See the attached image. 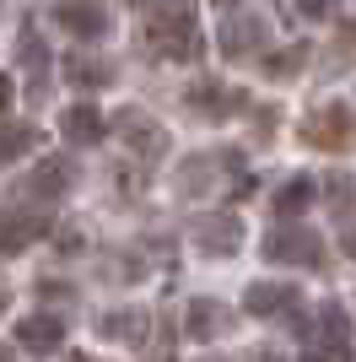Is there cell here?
<instances>
[{"label":"cell","mask_w":356,"mask_h":362,"mask_svg":"<svg viewBox=\"0 0 356 362\" xmlns=\"http://www.w3.org/2000/svg\"><path fill=\"white\" fill-rule=\"evenodd\" d=\"M335 11H340V0H297L302 22H335Z\"/></svg>","instance_id":"obj_23"},{"label":"cell","mask_w":356,"mask_h":362,"mask_svg":"<svg viewBox=\"0 0 356 362\" xmlns=\"http://www.w3.org/2000/svg\"><path fill=\"white\" fill-rule=\"evenodd\" d=\"M76 179H81V168L71 163V157H44V163L28 173V195H38V200H65L76 189Z\"/></svg>","instance_id":"obj_12"},{"label":"cell","mask_w":356,"mask_h":362,"mask_svg":"<svg viewBox=\"0 0 356 362\" xmlns=\"http://www.w3.org/2000/svg\"><path fill=\"white\" fill-rule=\"evenodd\" d=\"M114 136L135 151V163H157V157L167 151V130L151 119L146 108H119L114 114Z\"/></svg>","instance_id":"obj_5"},{"label":"cell","mask_w":356,"mask_h":362,"mask_svg":"<svg viewBox=\"0 0 356 362\" xmlns=\"http://www.w3.org/2000/svg\"><path fill=\"white\" fill-rule=\"evenodd\" d=\"M49 16H54V28H65L81 44H97V38L114 33V11H108L103 0H54Z\"/></svg>","instance_id":"obj_4"},{"label":"cell","mask_w":356,"mask_h":362,"mask_svg":"<svg viewBox=\"0 0 356 362\" xmlns=\"http://www.w3.org/2000/svg\"><path fill=\"white\" fill-rule=\"evenodd\" d=\"M59 136L71 141V146H97V141L108 136V119L92 103H71L65 114H59Z\"/></svg>","instance_id":"obj_16"},{"label":"cell","mask_w":356,"mask_h":362,"mask_svg":"<svg viewBox=\"0 0 356 362\" xmlns=\"http://www.w3.org/2000/svg\"><path fill=\"white\" fill-rule=\"evenodd\" d=\"M97 330H103L108 341H119V346H146L151 314H146V308H114V314L97 319Z\"/></svg>","instance_id":"obj_17"},{"label":"cell","mask_w":356,"mask_h":362,"mask_svg":"<svg viewBox=\"0 0 356 362\" xmlns=\"http://www.w3.org/2000/svg\"><path fill=\"white\" fill-rule=\"evenodd\" d=\"M16 346L32 351V357L59 351V346H65V319H54V314H28L22 325H16Z\"/></svg>","instance_id":"obj_14"},{"label":"cell","mask_w":356,"mask_h":362,"mask_svg":"<svg viewBox=\"0 0 356 362\" xmlns=\"http://www.w3.org/2000/svg\"><path fill=\"white\" fill-rule=\"evenodd\" d=\"M243 314L254 319H297L302 314V292L292 287V281H249L243 287Z\"/></svg>","instance_id":"obj_10"},{"label":"cell","mask_w":356,"mask_h":362,"mask_svg":"<svg viewBox=\"0 0 356 362\" xmlns=\"http://www.w3.org/2000/svg\"><path fill=\"white\" fill-rule=\"evenodd\" d=\"M38 292H44V298H54V303H65V298H71V287H65V281H44Z\"/></svg>","instance_id":"obj_25"},{"label":"cell","mask_w":356,"mask_h":362,"mask_svg":"<svg viewBox=\"0 0 356 362\" xmlns=\"http://www.w3.org/2000/svg\"><path fill=\"white\" fill-rule=\"evenodd\" d=\"M11 98H16V87H11V76L0 71V114H6V108H11Z\"/></svg>","instance_id":"obj_26"},{"label":"cell","mask_w":356,"mask_h":362,"mask_svg":"<svg viewBox=\"0 0 356 362\" xmlns=\"http://www.w3.org/2000/svg\"><path fill=\"white\" fill-rule=\"evenodd\" d=\"M16 60H22V71L32 76V98H44L49 92V44H44V33H38V22H22Z\"/></svg>","instance_id":"obj_15"},{"label":"cell","mask_w":356,"mask_h":362,"mask_svg":"<svg viewBox=\"0 0 356 362\" xmlns=\"http://www.w3.org/2000/svg\"><path fill=\"white\" fill-rule=\"evenodd\" d=\"M65 362H103V357H65Z\"/></svg>","instance_id":"obj_28"},{"label":"cell","mask_w":356,"mask_h":362,"mask_svg":"<svg viewBox=\"0 0 356 362\" xmlns=\"http://www.w3.org/2000/svg\"><path fill=\"white\" fill-rule=\"evenodd\" d=\"M184 330H189V341H216V335L232 330V308L216 298H189V308H184Z\"/></svg>","instance_id":"obj_13"},{"label":"cell","mask_w":356,"mask_h":362,"mask_svg":"<svg viewBox=\"0 0 356 362\" xmlns=\"http://www.w3.org/2000/svg\"><path fill=\"white\" fill-rule=\"evenodd\" d=\"M345 38H356V28H345Z\"/></svg>","instance_id":"obj_31"},{"label":"cell","mask_w":356,"mask_h":362,"mask_svg":"<svg viewBox=\"0 0 356 362\" xmlns=\"http://www.w3.org/2000/svg\"><path fill=\"white\" fill-rule=\"evenodd\" d=\"M65 81L97 92V87H108V81H114V65H108V60H92V54H71V60H65Z\"/></svg>","instance_id":"obj_19"},{"label":"cell","mask_w":356,"mask_h":362,"mask_svg":"<svg viewBox=\"0 0 356 362\" xmlns=\"http://www.w3.org/2000/svg\"><path fill=\"white\" fill-rule=\"evenodd\" d=\"M237 168H243V151H194L189 163H178V195L200 200L222 173H237Z\"/></svg>","instance_id":"obj_7"},{"label":"cell","mask_w":356,"mask_h":362,"mask_svg":"<svg viewBox=\"0 0 356 362\" xmlns=\"http://www.w3.org/2000/svg\"><path fill=\"white\" fill-rule=\"evenodd\" d=\"M297 141L313 151H351L356 146V114L345 103H324L297 124Z\"/></svg>","instance_id":"obj_3"},{"label":"cell","mask_w":356,"mask_h":362,"mask_svg":"<svg viewBox=\"0 0 356 362\" xmlns=\"http://www.w3.org/2000/svg\"><path fill=\"white\" fill-rule=\"evenodd\" d=\"M297 71H308V44H292V49L265 54V76H270V81H292Z\"/></svg>","instance_id":"obj_20"},{"label":"cell","mask_w":356,"mask_h":362,"mask_svg":"<svg viewBox=\"0 0 356 362\" xmlns=\"http://www.w3.org/2000/svg\"><path fill=\"white\" fill-rule=\"evenodd\" d=\"M49 211H32V206H6L0 211V259H16V255H28L32 243L49 233Z\"/></svg>","instance_id":"obj_9"},{"label":"cell","mask_w":356,"mask_h":362,"mask_svg":"<svg viewBox=\"0 0 356 362\" xmlns=\"http://www.w3.org/2000/svg\"><path fill=\"white\" fill-rule=\"evenodd\" d=\"M216 6H227V11H232V6H237V0H216Z\"/></svg>","instance_id":"obj_29"},{"label":"cell","mask_w":356,"mask_h":362,"mask_svg":"<svg viewBox=\"0 0 356 362\" xmlns=\"http://www.w3.org/2000/svg\"><path fill=\"white\" fill-rule=\"evenodd\" d=\"M130 6H146V0H130Z\"/></svg>","instance_id":"obj_32"},{"label":"cell","mask_w":356,"mask_h":362,"mask_svg":"<svg viewBox=\"0 0 356 362\" xmlns=\"http://www.w3.org/2000/svg\"><path fill=\"white\" fill-rule=\"evenodd\" d=\"M184 103H189L194 119L222 124V119H232L237 108H249V92H243V87H227V81H216V76H206V81H194V87L184 92Z\"/></svg>","instance_id":"obj_6"},{"label":"cell","mask_w":356,"mask_h":362,"mask_svg":"<svg viewBox=\"0 0 356 362\" xmlns=\"http://www.w3.org/2000/svg\"><path fill=\"white\" fill-rule=\"evenodd\" d=\"M32 146H38V130H32V124H6V130H0V168L16 163V157L32 151Z\"/></svg>","instance_id":"obj_21"},{"label":"cell","mask_w":356,"mask_h":362,"mask_svg":"<svg viewBox=\"0 0 356 362\" xmlns=\"http://www.w3.org/2000/svg\"><path fill=\"white\" fill-rule=\"evenodd\" d=\"M0 362H11V351H6V346H0Z\"/></svg>","instance_id":"obj_30"},{"label":"cell","mask_w":356,"mask_h":362,"mask_svg":"<svg viewBox=\"0 0 356 362\" xmlns=\"http://www.w3.org/2000/svg\"><path fill=\"white\" fill-rule=\"evenodd\" d=\"M6 303H11V287H6V281H0V314H6Z\"/></svg>","instance_id":"obj_27"},{"label":"cell","mask_w":356,"mask_h":362,"mask_svg":"<svg viewBox=\"0 0 356 362\" xmlns=\"http://www.w3.org/2000/svg\"><path fill=\"white\" fill-rule=\"evenodd\" d=\"M249 54H265V16L232 11L222 22V60H249Z\"/></svg>","instance_id":"obj_11"},{"label":"cell","mask_w":356,"mask_h":362,"mask_svg":"<svg viewBox=\"0 0 356 362\" xmlns=\"http://www.w3.org/2000/svg\"><path fill=\"white\" fill-rule=\"evenodd\" d=\"M146 49L157 60L167 65H189L200 60V11H194V0H157V11L146 16Z\"/></svg>","instance_id":"obj_1"},{"label":"cell","mask_w":356,"mask_h":362,"mask_svg":"<svg viewBox=\"0 0 356 362\" xmlns=\"http://www.w3.org/2000/svg\"><path fill=\"white\" fill-rule=\"evenodd\" d=\"M210 362H222V357H210Z\"/></svg>","instance_id":"obj_33"},{"label":"cell","mask_w":356,"mask_h":362,"mask_svg":"<svg viewBox=\"0 0 356 362\" xmlns=\"http://www.w3.org/2000/svg\"><path fill=\"white\" fill-rule=\"evenodd\" d=\"M313 200H319V184L308 179V173H297V179H286L275 195H270V211L281 216V222H297V216L308 211Z\"/></svg>","instance_id":"obj_18"},{"label":"cell","mask_w":356,"mask_h":362,"mask_svg":"<svg viewBox=\"0 0 356 362\" xmlns=\"http://www.w3.org/2000/svg\"><path fill=\"white\" fill-rule=\"evenodd\" d=\"M324 195H329V211H335V216H345V211L356 206V179H351V173H329Z\"/></svg>","instance_id":"obj_22"},{"label":"cell","mask_w":356,"mask_h":362,"mask_svg":"<svg viewBox=\"0 0 356 362\" xmlns=\"http://www.w3.org/2000/svg\"><path fill=\"white\" fill-rule=\"evenodd\" d=\"M259 255L270 259V265H292V271H324V238L313 233L308 222H281L270 227L265 243H259Z\"/></svg>","instance_id":"obj_2"},{"label":"cell","mask_w":356,"mask_h":362,"mask_svg":"<svg viewBox=\"0 0 356 362\" xmlns=\"http://www.w3.org/2000/svg\"><path fill=\"white\" fill-rule=\"evenodd\" d=\"M243 362H286V357H281V351H275V346H254V351H249V357H243Z\"/></svg>","instance_id":"obj_24"},{"label":"cell","mask_w":356,"mask_h":362,"mask_svg":"<svg viewBox=\"0 0 356 362\" xmlns=\"http://www.w3.org/2000/svg\"><path fill=\"white\" fill-rule=\"evenodd\" d=\"M189 238H194V249H200V255L227 259V255H237V249H243V216H237V211H206V216H194Z\"/></svg>","instance_id":"obj_8"}]
</instances>
